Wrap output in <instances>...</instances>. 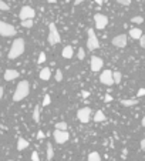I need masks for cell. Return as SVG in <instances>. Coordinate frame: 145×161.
<instances>
[{
	"label": "cell",
	"mask_w": 145,
	"mask_h": 161,
	"mask_svg": "<svg viewBox=\"0 0 145 161\" xmlns=\"http://www.w3.org/2000/svg\"><path fill=\"white\" fill-rule=\"evenodd\" d=\"M26 49V43L21 37L14 39V41L12 43V47H10V51H9V58L10 60H14V58L20 57L21 54L24 53Z\"/></svg>",
	"instance_id": "cell-1"
},
{
	"label": "cell",
	"mask_w": 145,
	"mask_h": 161,
	"mask_svg": "<svg viewBox=\"0 0 145 161\" xmlns=\"http://www.w3.org/2000/svg\"><path fill=\"white\" fill-rule=\"evenodd\" d=\"M30 93V84L27 80H21L19 84H17L16 90H14V94H13V101H21L24 100Z\"/></svg>",
	"instance_id": "cell-2"
},
{
	"label": "cell",
	"mask_w": 145,
	"mask_h": 161,
	"mask_svg": "<svg viewBox=\"0 0 145 161\" xmlns=\"http://www.w3.org/2000/svg\"><path fill=\"white\" fill-rule=\"evenodd\" d=\"M49 43L51 46L54 44H58L60 41H61V37H60V33H58V29L57 26L54 24V23H50L49 24Z\"/></svg>",
	"instance_id": "cell-3"
},
{
	"label": "cell",
	"mask_w": 145,
	"mask_h": 161,
	"mask_svg": "<svg viewBox=\"0 0 145 161\" xmlns=\"http://www.w3.org/2000/svg\"><path fill=\"white\" fill-rule=\"evenodd\" d=\"M87 34H88V40H87L88 50L94 51V50L100 49V41H98V39H97V36H96V32H94V29H88L87 30Z\"/></svg>",
	"instance_id": "cell-4"
},
{
	"label": "cell",
	"mask_w": 145,
	"mask_h": 161,
	"mask_svg": "<svg viewBox=\"0 0 145 161\" xmlns=\"http://www.w3.org/2000/svg\"><path fill=\"white\" fill-rule=\"evenodd\" d=\"M0 36L3 37H12V36H16V29L14 26L9 24L6 21L0 20Z\"/></svg>",
	"instance_id": "cell-5"
},
{
	"label": "cell",
	"mask_w": 145,
	"mask_h": 161,
	"mask_svg": "<svg viewBox=\"0 0 145 161\" xmlns=\"http://www.w3.org/2000/svg\"><path fill=\"white\" fill-rule=\"evenodd\" d=\"M91 117H92V110L90 107H83V108H80L78 111H77V118L84 124L90 123Z\"/></svg>",
	"instance_id": "cell-6"
},
{
	"label": "cell",
	"mask_w": 145,
	"mask_h": 161,
	"mask_svg": "<svg viewBox=\"0 0 145 161\" xmlns=\"http://www.w3.org/2000/svg\"><path fill=\"white\" fill-rule=\"evenodd\" d=\"M53 137H54V141L57 143V144H64L68 141L70 138V134L67 130H56L54 128V133H53Z\"/></svg>",
	"instance_id": "cell-7"
},
{
	"label": "cell",
	"mask_w": 145,
	"mask_h": 161,
	"mask_svg": "<svg viewBox=\"0 0 145 161\" xmlns=\"http://www.w3.org/2000/svg\"><path fill=\"white\" fill-rule=\"evenodd\" d=\"M94 23H96V29L97 30H104L108 24V17L104 16V14L97 13L96 16H94Z\"/></svg>",
	"instance_id": "cell-8"
},
{
	"label": "cell",
	"mask_w": 145,
	"mask_h": 161,
	"mask_svg": "<svg viewBox=\"0 0 145 161\" xmlns=\"http://www.w3.org/2000/svg\"><path fill=\"white\" fill-rule=\"evenodd\" d=\"M128 43V36L127 34H118L112 39V46L117 47V49H124Z\"/></svg>",
	"instance_id": "cell-9"
},
{
	"label": "cell",
	"mask_w": 145,
	"mask_h": 161,
	"mask_svg": "<svg viewBox=\"0 0 145 161\" xmlns=\"http://www.w3.org/2000/svg\"><path fill=\"white\" fill-rule=\"evenodd\" d=\"M34 16H36V12H34V9L30 7V6H24V7H21L20 13H19L20 20H26V19H34Z\"/></svg>",
	"instance_id": "cell-10"
},
{
	"label": "cell",
	"mask_w": 145,
	"mask_h": 161,
	"mask_svg": "<svg viewBox=\"0 0 145 161\" xmlns=\"http://www.w3.org/2000/svg\"><path fill=\"white\" fill-rule=\"evenodd\" d=\"M100 81L103 83L104 86H112L114 80H112V71L111 70H104L100 76Z\"/></svg>",
	"instance_id": "cell-11"
},
{
	"label": "cell",
	"mask_w": 145,
	"mask_h": 161,
	"mask_svg": "<svg viewBox=\"0 0 145 161\" xmlns=\"http://www.w3.org/2000/svg\"><path fill=\"white\" fill-rule=\"evenodd\" d=\"M104 66V60L101 57H98V56H92L91 57V71H94V73H98L101 69H103Z\"/></svg>",
	"instance_id": "cell-12"
},
{
	"label": "cell",
	"mask_w": 145,
	"mask_h": 161,
	"mask_svg": "<svg viewBox=\"0 0 145 161\" xmlns=\"http://www.w3.org/2000/svg\"><path fill=\"white\" fill-rule=\"evenodd\" d=\"M17 77H19V71L14 70V69H7L3 74V79L6 80V81H12V80L17 79Z\"/></svg>",
	"instance_id": "cell-13"
},
{
	"label": "cell",
	"mask_w": 145,
	"mask_h": 161,
	"mask_svg": "<svg viewBox=\"0 0 145 161\" xmlns=\"http://www.w3.org/2000/svg\"><path fill=\"white\" fill-rule=\"evenodd\" d=\"M61 56H63V58H71L73 56H74V50H73V47H71V46H66L61 51Z\"/></svg>",
	"instance_id": "cell-14"
},
{
	"label": "cell",
	"mask_w": 145,
	"mask_h": 161,
	"mask_svg": "<svg viewBox=\"0 0 145 161\" xmlns=\"http://www.w3.org/2000/svg\"><path fill=\"white\" fill-rule=\"evenodd\" d=\"M91 118H92L94 121H96V123H103V121L107 120V117L104 116V113L101 111V110H98V111L94 113V116H92Z\"/></svg>",
	"instance_id": "cell-15"
},
{
	"label": "cell",
	"mask_w": 145,
	"mask_h": 161,
	"mask_svg": "<svg viewBox=\"0 0 145 161\" xmlns=\"http://www.w3.org/2000/svg\"><path fill=\"white\" fill-rule=\"evenodd\" d=\"M142 34V30L141 29H137V27H132V29L129 30L128 36H131V39H134V40H138V39L141 37Z\"/></svg>",
	"instance_id": "cell-16"
},
{
	"label": "cell",
	"mask_w": 145,
	"mask_h": 161,
	"mask_svg": "<svg viewBox=\"0 0 145 161\" xmlns=\"http://www.w3.org/2000/svg\"><path fill=\"white\" fill-rule=\"evenodd\" d=\"M50 77H51V70H50L49 67H44V69L40 71V79H42L43 81H47V80H50Z\"/></svg>",
	"instance_id": "cell-17"
},
{
	"label": "cell",
	"mask_w": 145,
	"mask_h": 161,
	"mask_svg": "<svg viewBox=\"0 0 145 161\" xmlns=\"http://www.w3.org/2000/svg\"><path fill=\"white\" fill-rule=\"evenodd\" d=\"M121 104L124 107H132V106H137L138 104V100L135 99H122L121 100Z\"/></svg>",
	"instance_id": "cell-18"
},
{
	"label": "cell",
	"mask_w": 145,
	"mask_h": 161,
	"mask_svg": "<svg viewBox=\"0 0 145 161\" xmlns=\"http://www.w3.org/2000/svg\"><path fill=\"white\" fill-rule=\"evenodd\" d=\"M29 147V141L26 140V138H19V141H17V150L19 151H23V150H26Z\"/></svg>",
	"instance_id": "cell-19"
},
{
	"label": "cell",
	"mask_w": 145,
	"mask_h": 161,
	"mask_svg": "<svg viewBox=\"0 0 145 161\" xmlns=\"http://www.w3.org/2000/svg\"><path fill=\"white\" fill-rule=\"evenodd\" d=\"M33 120H34V123H40V106H36V107H34Z\"/></svg>",
	"instance_id": "cell-20"
},
{
	"label": "cell",
	"mask_w": 145,
	"mask_h": 161,
	"mask_svg": "<svg viewBox=\"0 0 145 161\" xmlns=\"http://www.w3.org/2000/svg\"><path fill=\"white\" fill-rule=\"evenodd\" d=\"M112 80H114V84H120L122 80V74L120 71H112Z\"/></svg>",
	"instance_id": "cell-21"
},
{
	"label": "cell",
	"mask_w": 145,
	"mask_h": 161,
	"mask_svg": "<svg viewBox=\"0 0 145 161\" xmlns=\"http://www.w3.org/2000/svg\"><path fill=\"white\" fill-rule=\"evenodd\" d=\"M54 157V150H53V144L51 143H47V160H53Z\"/></svg>",
	"instance_id": "cell-22"
},
{
	"label": "cell",
	"mask_w": 145,
	"mask_h": 161,
	"mask_svg": "<svg viewBox=\"0 0 145 161\" xmlns=\"http://www.w3.org/2000/svg\"><path fill=\"white\" fill-rule=\"evenodd\" d=\"M87 161H101V157H100V154L97 151H92V153L88 154Z\"/></svg>",
	"instance_id": "cell-23"
},
{
	"label": "cell",
	"mask_w": 145,
	"mask_h": 161,
	"mask_svg": "<svg viewBox=\"0 0 145 161\" xmlns=\"http://www.w3.org/2000/svg\"><path fill=\"white\" fill-rule=\"evenodd\" d=\"M33 19H26V20H21V26L24 27V29H31L33 27Z\"/></svg>",
	"instance_id": "cell-24"
},
{
	"label": "cell",
	"mask_w": 145,
	"mask_h": 161,
	"mask_svg": "<svg viewBox=\"0 0 145 161\" xmlns=\"http://www.w3.org/2000/svg\"><path fill=\"white\" fill-rule=\"evenodd\" d=\"M54 128H56V130H67V128H68V125H67L66 121H60V123H56Z\"/></svg>",
	"instance_id": "cell-25"
},
{
	"label": "cell",
	"mask_w": 145,
	"mask_h": 161,
	"mask_svg": "<svg viewBox=\"0 0 145 161\" xmlns=\"http://www.w3.org/2000/svg\"><path fill=\"white\" fill-rule=\"evenodd\" d=\"M77 58H78V60H84V58H85V50H84L83 47H80V49H78V53H77Z\"/></svg>",
	"instance_id": "cell-26"
},
{
	"label": "cell",
	"mask_w": 145,
	"mask_h": 161,
	"mask_svg": "<svg viewBox=\"0 0 145 161\" xmlns=\"http://www.w3.org/2000/svg\"><path fill=\"white\" fill-rule=\"evenodd\" d=\"M46 60H47V57H46V53H44V51H42V53L38 54L37 63H38V64H43V63L46 62Z\"/></svg>",
	"instance_id": "cell-27"
},
{
	"label": "cell",
	"mask_w": 145,
	"mask_h": 161,
	"mask_svg": "<svg viewBox=\"0 0 145 161\" xmlns=\"http://www.w3.org/2000/svg\"><path fill=\"white\" fill-rule=\"evenodd\" d=\"M142 21H144V19H142L141 16H135L131 19V23H135V24H141Z\"/></svg>",
	"instance_id": "cell-28"
},
{
	"label": "cell",
	"mask_w": 145,
	"mask_h": 161,
	"mask_svg": "<svg viewBox=\"0 0 145 161\" xmlns=\"http://www.w3.org/2000/svg\"><path fill=\"white\" fill-rule=\"evenodd\" d=\"M50 103H51V97H50L49 94H46L44 95V99H43V107H47Z\"/></svg>",
	"instance_id": "cell-29"
},
{
	"label": "cell",
	"mask_w": 145,
	"mask_h": 161,
	"mask_svg": "<svg viewBox=\"0 0 145 161\" xmlns=\"http://www.w3.org/2000/svg\"><path fill=\"white\" fill-rule=\"evenodd\" d=\"M9 4L6 3V2H3V0H0V10H4V12H6V10H9Z\"/></svg>",
	"instance_id": "cell-30"
},
{
	"label": "cell",
	"mask_w": 145,
	"mask_h": 161,
	"mask_svg": "<svg viewBox=\"0 0 145 161\" xmlns=\"http://www.w3.org/2000/svg\"><path fill=\"white\" fill-rule=\"evenodd\" d=\"M56 81H63V71L61 70L56 71Z\"/></svg>",
	"instance_id": "cell-31"
},
{
	"label": "cell",
	"mask_w": 145,
	"mask_h": 161,
	"mask_svg": "<svg viewBox=\"0 0 145 161\" xmlns=\"http://www.w3.org/2000/svg\"><path fill=\"white\" fill-rule=\"evenodd\" d=\"M132 0H117V3L121 4V6H129Z\"/></svg>",
	"instance_id": "cell-32"
},
{
	"label": "cell",
	"mask_w": 145,
	"mask_h": 161,
	"mask_svg": "<svg viewBox=\"0 0 145 161\" xmlns=\"http://www.w3.org/2000/svg\"><path fill=\"white\" fill-rule=\"evenodd\" d=\"M138 40H140V46L144 49V47H145V36H144V34H141V37L138 39Z\"/></svg>",
	"instance_id": "cell-33"
},
{
	"label": "cell",
	"mask_w": 145,
	"mask_h": 161,
	"mask_svg": "<svg viewBox=\"0 0 145 161\" xmlns=\"http://www.w3.org/2000/svg\"><path fill=\"white\" fill-rule=\"evenodd\" d=\"M31 161H40L37 151H33V154H31Z\"/></svg>",
	"instance_id": "cell-34"
},
{
	"label": "cell",
	"mask_w": 145,
	"mask_h": 161,
	"mask_svg": "<svg viewBox=\"0 0 145 161\" xmlns=\"http://www.w3.org/2000/svg\"><path fill=\"white\" fill-rule=\"evenodd\" d=\"M44 137H46V134H44L42 130H38V131H37V140H43Z\"/></svg>",
	"instance_id": "cell-35"
},
{
	"label": "cell",
	"mask_w": 145,
	"mask_h": 161,
	"mask_svg": "<svg viewBox=\"0 0 145 161\" xmlns=\"http://www.w3.org/2000/svg\"><path fill=\"white\" fill-rule=\"evenodd\" d=\"M104 101H105V103H110V101H112V95L111 94H105V97H104Z\"/></svg>",
	"instance_id": "cell-36"
},
{
	"label": "cell",
	"mask_w": 145,
	"mask_h": 161,
	"mask_svg": "<svg viewBox=\"0 0 145 161\" xmlns=\"http://www.w3.org/2000/svg\"><path fill=\"white\" fill-rule=\"evenodd\" d=\"M81 95H83V99H88V97H90V93H88L87 90H83L81 91Z\"/></svg>",
	"instance_id": "cell-37"
},
{
	"label": "cell",
	"mask_w": 145,
	"mask_h": 161,
	"mask_svg": "<svg viewBox=\"0 0 145 161\" xmlns=\"http://www.w3.org/2000/svg\"><path fill=\"white\" fill-rule=\"evenodd\" d=\"M137 95H138V97H142V95H145V88H140V90H138V93H137Z\"/></svg>",
	"instance_id": "cell-38"
},
{
	"label": "cell",
	"mask_w": 145,
	"mask_h": 161,
	"mask_svg": "<svg viewBox=\"0 0 145 161\" xmlns=\"http://www.w3.org/2000/svg\"><path fill=\"white\" fill-rule=\"evenodd\" d=\"M140 147H141V150H145V138H142L141 143H140Z\"/></svg>",
	"instance_id": "cell-39"
},
{
	"label": "cell",
	"mask_w": 145,
	"mask_h": 161,
	"mask_svg": "<svg viewBox=\"0 0 145 161\" xmlns=\"http://www.w3.org/2000/svg\"><path fill=\"white\" fill-rule=\"evenodd\" d=\"M3 93H4V88L3 87H0V100L3 99Z\"/></svg>",
	"instance_id": "cell-40"
},
{
	"label": "cell",
	"mask_w": 145,
	"mask_h": 161,
	"mask_svg": "<svg viewBox=\"0 0 145 161\" xmlns=\"http://www.w3.org/2000/svg\"><path fill=\"white\" fill-rule=\"evenodd\" d=\"M83 2H85V0H74V4H81Z\"/></svg>",
	"instance_id": "cell-41"
},
{
	"label": "cell",
	"mask_w": 145,
	"mask_h": 161,
	"mask_svg": "<svg viewBox=\"0 0 145 161\" xmlns=\"http://www.w3.org/2000/svg\"><path fill=\"white\" fill-rule=\"evenodd\" d=\"M96 3H97V4H98V6H101V4H103V3H104V0H96Z\"/></svg>",
	"instance_id": "cell-42"
},
{
	"label": "cell",
	"mask_w": 145,
	"mask_h": 161,
	"mask_svg": "<svg viewBox=\"0 0 145 161\" xmlns=\"http://www.w3.org/2000/svg\"><path fill=\"white\" fill-rule=\"evenodd\" d=\"M47 2H49V3H56L57 0H47Z\"/></svg>",
	"instance_id": "cell-43"
},
{
	"label": "cell",
	"mask_w": 145,
	"mask_h": 161,
	"mask_svg": "<svg viewBox=\"0 0 145 161\" xmlns=\"http://www.w3.org/2000/svg\"><path fill=\"white\" fill-rule=\"evenodd\" d=\"M7 161H14V160H7Z\"/></svg>",
	"instance_id": "cell-44"
}]
</instances>
